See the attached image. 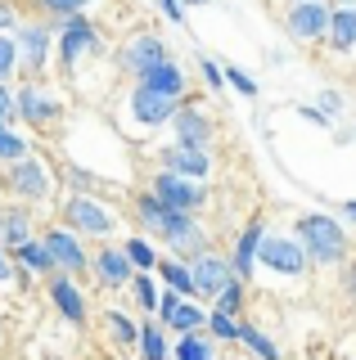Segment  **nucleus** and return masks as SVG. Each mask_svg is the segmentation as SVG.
Segmentation results:
<instances>
[{"label":"nucleus","mask_w":356,"mask_h":360,"mask_svg":"<svg viewBox=\"0 0 356 360\" xmlns=\"http://www.w3.org/2000/svg\"><path fill=\"white\" fill-rule=\"evenodd\" d=\"M293 234L303 239L311 266H343L348 262V234H343V225L325 217V212H303V217L293 221Z\"/></svg>","instance_id":"obj_1"},{"label":"nucleus","mask_w":356,"mask_h":360,"mask_svg":"<svg viewBox=\"0 0 356 360\" xmlns=\"http://www.w3.org/2000/svg\"><path fill=\"white\" fill-rule=\"evenodd\" d=\"M0 185H5L14 198H23V202H32V207H41V202H50L54 189H59V172H54L50 158L27 153V158H18L14 167H5Z\"/></svg>","instance_id":"obj_2"},{"label":"nucleus","mask_w":356,"mask_h":360,"mask_svg":"<svg viewBox=\"0 0 356 360\" xmlns=\"http://www.w3.org/2000/svg\"><path fill=\"white\" fill-rule=\"evenodd\" d=\"M117 221L122 217L95 194H72L63 202V225L77 230L82 239H108V234H117Z\"/></svg>","instance_id":"obj_3"},{"label":"nucleus","mask_w":356,"mask_h":360,"mask_svg":"<svg viewBox=\"0 0 356 360\" xmlns=\"http://www.w3.org/2000/svg\"><path fill=\"white\" fill-rule=\"evenodd\" d=\"M329 22H333L329 0H293L288 14H284V32H288V41H298V45H320L329 37Z\"/></svg>","instance_id":"obj_4"},{"label":"nucleus","mask_w":356,"mask_h":360,"mask_svg":"<svg viewBox=\"0 0 356 360\" xmlns=\"http://www.w3.org/2000/svg\"><path fill=\"white\" fill-rule=\"evenodd\" d=\"M127 112H131V122H136V131H158V127H172L176 122V112H181V99H172V95H158V90H149L144 82L131 86V95H127Z\"/></svg>","instance_id":"obj_5"},{"label":"nucleus","mask_w":356,"mask_h":360,"mask_svg":"<svg viewBox=\"0 0 356 360\" xmlns=\"http://www.w3.org/2000/svg\"><path fill=\"white\" fill-rule=\"evenodd\" d=\"M258 266L275 270V275H284V279H303L311 257H307V248H303L298 234H266L262 252H258Z\"/></svg>","instance_id":"obj_6"},{"label":"nucleus","mask_w":356,"mask_h":360,"mask_svg":"<svg viewBox=\"0 0 356 360\" xmlns=\"http://www.w3.org/2000/svg\"><path fill=\"white\" fill-rule=\"evenodd\" d=\"M59 117H63V104L46 82H23L18 86V122H27L32 131H50Z\"/></svg>","instance_id":"obj_7"},{"label":"nucleus","mask_w":356,"mask_h":360,"mask_svg":"<svg viewBox=\"0 0 356 360\" xmlns=\"http://www.w3.org/2000/svg\"><path fill=\"white\" fill-rule=\"evenodd\" d=\"M167 59H172V54H167V45L153 37V32H136V37H127V45L117 50V63H122V72H127L131 82H144V77Z\"/></svg>","instance_id":"obj_8"},{"label":"nucleus","mask_w":356,"mask_h":360,"mask_svg":"<svg viewBox=\"0 0 356 360\" xmlns=\"http://www.w3.org/2000/svg\"><path fill=\"white\" fill-rule=\"evenodd\" d=\"M14 37H18V59H23V82H37V72H46V63H50V45L59 37H54L50 22H41V18L23 22Z\"/></svg>","instance_id":"obj_9"},{"label":"nucleus","mask_w":356,"mask_h":360,"mask_svg":"<svg viewBox=\"0 0 356 360\" xmlns=\"http://www.w3.org/2000/svg\"><path fill=\"white\" fill-rule=\"evenodd\" d=\"M149 194L163 198L172 212H198L208 202V189L198 185V180H185V176H176V172H153Z\"/></svg>","instance_id":"obj_10"},{"label":"nucleus","mask_w":356,"mask_h":360,"mask_svg":"<svg viewBox=\"0 0 356 360\" xmlns=\"http://www.w3.org/2000/svg\"><path fill=\"white\" fill-rule=\"evenodd\" d=\"M194 284H198V302H217L221 292H226L230 284H235V266H230V257L226 252H212V248H208V252H198L194 257Z\"/></svg>","instance_id":"obj_11"},{"label":"nucleus","mask_w":356,"mask_h":360,"mask_svg":"<svg viewBox=\"0 0 356 360\" xmlns=\"http://www.w3.org/2000/svg\"><path fill=\"white\" fill-rule=\"evenodd\" d=\"M46 243H50L54 266H59L63 275H86V270L95 266V252H86L82 234L68 230V225H50V230H46Z\"/></svg>","instance_id":"obj_12"},{"label":"nucleus","mask_w":356,"mask_h":360,"mask_svg":"<svg viewBox=\"0 0 356 360\" xmlns=\"http://www.w3.org/2000/svg\"><path fill=\"white\" fill-rule=\"evenodd\" d=\"M91 50H99V37H95L91 18H86V14L63 18L59 22V63H63V72H72Z\"/></svg>","instance_id":"obj_13"},{"label":"nucleus","mask_w":356,"mask_h":360,"mask_svg":"<svg viewBox=\"0 0 356 360\" xmlns=\"http://www.w3.org/2000/svg\"><path fill=\"white\" fill-rule=\"evenodd\" d=\"M158 172H176V176L203 185L208 172H212V153H208V149H190V144H167V149H158Z\"/></svg>","instance_id":"obj_14"},{"label":"nucleus","mask_w":356,"mask_h":360,"mask_svg":"<svg viewBox=\"0 0 356 360\" xmlns=\"http://www.w3.org/2000/svg\"><path fill=\"white\" fill-rule=\"evenodd\" d=\"M46 292H50V302L59 307V315L68 324H86V315H91V307H86V292L77 288V275H50L46 279Z\"/></svg>","instance_id":"obj_15"},{"label":"nucleus","mask_w":356,"mask_h":360,"mask_svg":"<svg viewBox=\"0 0 356 360\" xmlns=\"http://www.w3.org/2000/svg\"><path fill=\"white\" fill-rule=\"evenodd\" d=\"M181 217H190V212H172L163 198H153V194H140L136 198V221H140V230L149 234V239H163L167 243V234L181 225Z\"/></svg>","instance_id":"obj_16"},{"label":"nucleus","mask_w":356,"mask_h":360,"mask_svg":"<svg viewBox=\"0 0 356 360\" xmlns=\"http://www.w3.org/2000/svg\"><path fill=\"white\" fill-rule=\"evenodd\" d=\"M91 270L99 275V284H104V288H131V284H136V275H140L136 262L127 257V248H99Z\"/></svg>","instance_id":"obj_17"},{"label":"nucleus","mask_w":356,"mask_h":360,"mask_svg":"<svg viewBox=\"0 0 356 360\" xmlns=\"http://www.w3.org/2000/svg\"><path fill=\"white\" fill-rule=\"evenodd\" d=\"M172 127H176V144H190V149H208L212 135H217L212 117H208L203 108H194V104H181V112H176Z\"/></svg>","instance_id":"obj_18"},{"label":"nucleus","mask_w":356,"mask_h":360,"mask_svg":"<svg viewBox=\"0 0 356 360\" xmlns=\"http://www.w3.org/2000/svg\"><path fill=\"white\" fill-rule=\"evenodd\" d=\"M208 248H212V243H208V230H203V221H198L194 212H190V217H181V225L167 234V252L181 257V262H194V257L208 252Z\"/></svg>","instance_id":"obj_19"},{"label":"nucleus","mask_w":356,"mask_h":360,"mask_svg":"<svg viewBox=\"0 0 356 360\" xmlns=\"http://www.w3.org/2000/svg\"><path fill=\"white\" fill-rule=\"evenodd\" d=\"M266 221H253V225H243V234H239V243H235V252H230V266H235V275L248 284L253 275H258V252H262V239H266Z\"/></svg>","instance_id":"obj_20"},{"label":"nucleus","mask_w":356,"mask_h":360,"mask_svg":"<svg viewBox=\"0 0 356 360\" xmlns=\"http://www.w3.org/2000/svg\"><path fill=\"white\" fill-rule=\"evenodd\" d=\"M37 239V217H32L27 207H5V221H0V243L14 252V248H23Z\"/></svg>","instance_id":"obj_21"},{"label":"nucleus","mask_w":356,"mask_h":360,"mask_svg":"<svg viewBox=\"0 0 356 360\" xmlns=\"http://www.w3.org/2000/svg\"><path fill=\"white\" fill-rule=\"evenodd\" d=\"M9 257H14V266H23V270H32V275H41V279L59 275V266H54V252H50L46 234H41V239H32V243H23V248H14Z\"/></svg>","instance_id":"obj_22"},{"label":"nucleus","mask_w":356,"mask_h":360,"mask_svg":"<svg viewBox=\"0 0 356 360\" xmlns=\"http://www.w3.org/2000/svg\"><path fill=\"white\" fill-rule=\"evenodd\" d=\"M158 279H163V288H172V292H181V297L198 302V284H194V266L190 262H181V257H163V262H158Z\"/></svg>","instance_id":"obj_23"},{"label":"nucleus","mask_w":356,"mask_h":360,"mask_svg":"<svg viewBox=\"0 0 356 360\" xmlns=\"http://www.w3.org/2000/svg\"><path fill=\"white\" fill-rule=\"evenodd\" d=\"M144 86H149V90H158V95L181 99L185 90H190V72H185L181 63H172V59H167V63H158L149 77H144Z\"/></svg>","instance_id":"obj_24"},{"label":"nucleus","mask_w":356,"mask_h":360,"mask_svg":"<svg viewBox=\"0 0 356 360\" xmlns=\"http://www.w3.org/2000/svg\"><path fill=\"white\" fill-rule=\"evenodd\" d=\"M325 45H329L333 54H352L356 50V9H333Z\"/></svg>","instance_id":"obj_25"},{"label":"nucleus","mask_w":356,"mask_h":360,"mask_svg":"<svg viewBox=\"0 0 356 360\" xmlns=\"http://www.w3.org/2000/svg\"><path fill=\"white\" fill-rule=\"evenodd\" d=\"M176 347L167 342V324L163 320H144V329H140V360H172Z\"/></svg>","instance_id":"obj_26"},{"label":"nucleus","mask_w":356,"mask_h":360,"mask_svg":"<svg viewBox=\"0 0 356 360\" xmlns=\"http://www.w3.org/2000/svg\"><path fill=\"white\" fill-rule=\"evenodd\" d=\"M208 315L212 311H203V302H194V297H185L181 307H176V315H172V324H167V329H176V333H203L208 329Z\"/></svg>","instance_id":"obj_27"},{"label":"nucleus","mask_w":356,"mask_h":360,"mask_svg":"<svg viewBox=\"0 0 356 360\" xmlns=\"http://www.w3.org/2000/svg\"><path fill=\"white\" fill-rule=\"evenodd\" d=\"M172 360H217V338L212 333H185L181 342H176V352Z\"/></svg>","instance_id":"obj_28"},{"label":"nucleus","mask_w":356,"mask_h":360,"mask_svg":"<svg viewBox=\"0 0 356 360\" xmlns=\"http://www.w3.org/2000/svg\"><path fill=\"white\" fill-rule=\"evenodd\" d=\"M131 297H136V307H140L144 315H158L163 292H158V279H153V270H140V275H136V284H131Z\"/></svg>","instance_id":"obj_29"},{"label":"nucleus","mask_w":356,"mask_h":360,"mask_svg":"<svg viewBox=\"0 0 356 360\" xmlns=\"http://www.w3.org/2000/svg\"><path fill=\"white\" fill-rule=\"evenodd\" d=\"M32 153V140L27 135H18L14 127H5V122H0V167H14L18 158H27Z\"/></svg>","instance_id":"obj_30"},{"label":"nucleus","mask_w":356,"mask_h":360,"mask_svg":"<svg viewBox=\"0 0 356 360\" xmlns=\"http://www.w3.org/2000/svg\"><path fill=\"white\" fill-rule=\"evenodd\" d=\"M23 77V59H18V37L14 32H0V82H14Z\"/></svg>","instance_id":"obj_31"},{"label":"nucleus","mask_w":356,"mask_h":360,"mask_svg":"<svg viewBox=\"0 0 356 360\" xmlns=\"http://www.w3.org/2000/svg\"><path fill=\"white\" fill-rule=\"evenodd\" d=\"M239 342L248 347V356H258V360H280V347L271 342V338H266L258 324H248L243 320V333H239Z\"/></svg>","instance_id":"obj_32"},{"label":"nucleus","mask_w":356,"mask_h":360,"mask_svg":"<svg viewBox=\"0 0 356 360\" xmlns=\"http://www.w3.org/2000/svg\"><path fill=\"white\" fill-rule=\"evenodd\" d=\"M122 248H127V257H131V262H136V270H158V262H163V257H158V248H153V239H149V234H136V239H127Z\"/></svg>","instance_id":"obj_33"},{"label":"nucleus","mask_w":356,"mask_h":360,"mask_svg":"<svg viewBox=\"0 0 356 360\" xmlns=\"http://www.w3.org/2000/svg\"><path fill=\"white\" fill-rule=\"evenodd\" d=\"M140 329H144V324H136L127 311H108V333H113V342H122V347H140Z\"/></svg>","instance_id":"obj_34"},{"label":"nucleus","mask_w":356,"mask_h":360,"mask_svg":"<svg viewBox=\"0 0 356 360\" xmlns=\"http://www.w3.org/2000/svg\"><path fill=\"white\" fill-rule=\"evenodd\" d=\"M208 333H212L217 342H239L243 320H239V315H226V311H217V307H212V315H208Z\"/></svg>","instance_id":"obj_35"},{"label":"nucleus","mask_w":356,"mask_h":360,"mask_svg":"<svg viewBox=\"0 0 356 360\" xmlns=\"http://www.w3.org/2000/svg\"><path fill=\"white\" fill-rule=\"evenodd\" d=\"M23 5L41 9V14H54V18H72V14H82L86 5H95V0H23Z\"/></svg>","instance_id":"obj_36"},{"label":"nucleus","mask_w":356,"mask_h":360,"mask_svg":"<svg viewBox=\"0 0 356 360\" xmlns=\"http://www.w3.org/2000/svg\"><path fill=\"white\" fill-rule=\"evenodd\" d=\"M0 122H5V127L18 122V90L9 82H0Z\"/></svg>","instance_id":"obj_37"},{"label":"nucleus","mask_w":356,"mask_h":360,"mask_svg":"<svg viewBox=\"0 0 356 360\" xmlns=\"http://www.w3.org/2000/svg\"><path fill=\"white\" fill-rule=\"evenodd\" d=\"M212 307H217V311H226V315H239V311H243V279H235V284L221 292Z\"/></svg>","instance_id":"obj_38"},{"label":"nucleus","mask_w":356,"mask_h":360,"mask_svg":"<svg viewBox=\"0 0 356 360\" xmlns=\"http://www.w3.org/2000/svg\"><path fill=\"white\" fill-rule=\"evenodd\" d=\"M226 82L239 90V95H248V99H258V82H253L243 68H235V63H226Z\"/></svg>","instance_id":"obj_39"},{"label":"nucleus","mask_w":356,"mask_h":360,"mask_svg":"<svg viewBox=\"0 0 356 360\" xmlns=\"http://www.w3.org/2000/svg\"><path fill=\"white\" fill-rule=\"evenodd\" d=\"M198 72H203V82L212 86V90H221V82H226V68H221L217 59H208V54L198 59Z\"/></svg>","instance_id":"obj_40"},{"label":"nucleus","mask_w":356,"mask_h":360,"mask_svg":"<svg viewBox=\"0 0 356 360\" xmlns=\"http://www.w3.org/2000/svg\"><path fill=\"white\" fill-rule=\"evenodd\" d=\"M181 292H172V288H163V302H158V320L163 324H172V315H176V307H181Z\"/></svg>","instance_id":"obj_41"},{"label":"nucleus","mask_w":356,"mask_h":360,"mask_svg":"<svg viewBox=\"0 0 356 360\" xmlns=\"http://www.w3.org/2000/svg\"><path fill=\"white\" fill-rule=\"evenodd\" d=\"M158 9H163V18H172V22H181V27H185V9H181V0H158Z\"/></svg>","instance_id":"obj_42"},{"label":"nucleus","mask_w":356,"mask_h":360,"mask_svg":"<svg viewBox=\"0 0 356 360\" xmlns=\"http://www.w3.org/2000/svg\"><path fill=\"white\" fill-rule=\"evenodd\" d=\"M14 270H18V266H14V257H9V248L0 243V284H9V279H14Z\"/></svg>","instance_id":"obj_43"},{"label":"nucleus","mask_w":356,"mask_h":360,"mask_svg":"<svg viewBox=\"0 0 356 360\" xmlns=\"http://www.w3.org/2000/svg\"><path fill=\"white\" fill-rule=\"evenodd\" d=\"M18 27H23V22H18V14L5 5V0H0V32H18Z\"/></svg>","instance_id":"obj_44"},{"label":"nucleus","mask_w":356,"mask_h":360,"mask_svg":"<svg viewBox=\"0 0 356 360\" xmlns=\"http://www.w3.org/2000/svg\"><path fill=\"white\" fill-rule=\"evenodd\" d=\"M320 112H325V117H338V95H333V90L320 95Z\"/></svg>","instance_id":"obj_45"},{"label":"nucleus","mask_w":356,"mask_h":360,"mask_svg":"<svg viewBox=\"0 0 356 360\" xmlns=\"http://www.w3.org/2000/svg\"><path fill=\"white\" fill-rule=\"evenodd\" d=\"M333 9H356V0H329Z\"/></svg>","instance_id":"obj_46"},{"label":"nucleus","mask_w":356,"mask_h":360,"mask_svg":"<svg viewBox=\"0 0 356 360\" xmlns=\"http://www.w3.org/2000/svg\"><path fill=\"white\" fill-rule=\"evenodd\" d=\"M343 212H348V217L356 221V198H348V202H343Z\"/></svg>","instance_id":"obj_47"},{"label":"nucleus","mask_w":356,"mask_h":360,"mask_svg":"<svg viewBox=\"0 0 356 360\" xmlns=\"http://www.w3.org/2000/svg\"><path fill=\"white\" fill-rule=\"evenodd\" d=\"M352 307H356V270H352Z\"/></svg>","instance_id":"obj_48"},{"label":"nucleus","mask_w":356,"mask_h":360,"mask_svg":"<svg viewBox=\"0 0 356 360\" xmlns=\"http://www.w3.org/2000/svg\"><path fill=\"white\" fill-rule=\"evenodd\" d=\"M185 5H208V0H185Z\"/></svg>","instance_id":"obj_49"},{"label":"nucleus","mask_w":356,"mask_h":360,"mask_svg":"<svg viewBox=\"0 0 356 360\" xmlns=\"http://www.w3.org/2000/svg\"><path fill=\"white\" fill-rule=\"evenodd\" d=\"M0 221H5V207H0Z\"/></svg>","instance_id":"obj_50"},{"label":"nucleus","mask_w":356,"mask_h":360,"mask_svg":"<svg viewBox=\"0 0 356 360\" xmlns=\"http://www.w3.org/2000/svg\"><path fill=\"white\" fill-rule=\"evenodd\" d=\"M221 360H226V356H221Z\"/></svg>","instance_id":"obj_51"}]
</instances>
